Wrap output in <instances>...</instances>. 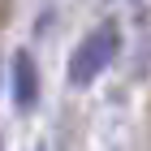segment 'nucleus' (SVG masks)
<instances>
[{"mask_svg":"<svg viewBox=\"0 0 151 151\" xmlns=\"http://www.w3.org/2000/svg\"><path fill=\"white\" fill-rule=\"evenodd\" d=\"M116 52H121V26L116 22H99L95 30H86V39L69 56V86H78V91L95 86L116 60Z\"/></svg>","mask_w":151,"mask_h":151,"instance_id":"1","label":"nucleus"},{"mask_svg":"<svg viewBox=\"0 0 151 151\" xmlns=\"http://www.w3.org/2000/svg\"><path fill=\"white\" fill-rule=\"evenodd\" d=\"M9 99L22 116H30L39 108V65L30 52H13L9 60Z\"/></svg>","mask_w":151,"mask_h":151,"instance_id":"2","label":"nucleus"},{"mask_svg":"<svg viewBox=\"0 0 151 151\" xmlns=\"http://www.w3.org/2000/svg\"><path fill=\"white\" fill-rule=\"evenodd\" d=\"M0 151H4V142H0Z\"/></svg>","mask_w":151,"mask_h":151,"instance_id":"3","label":"nucleus"}]
</instances>
